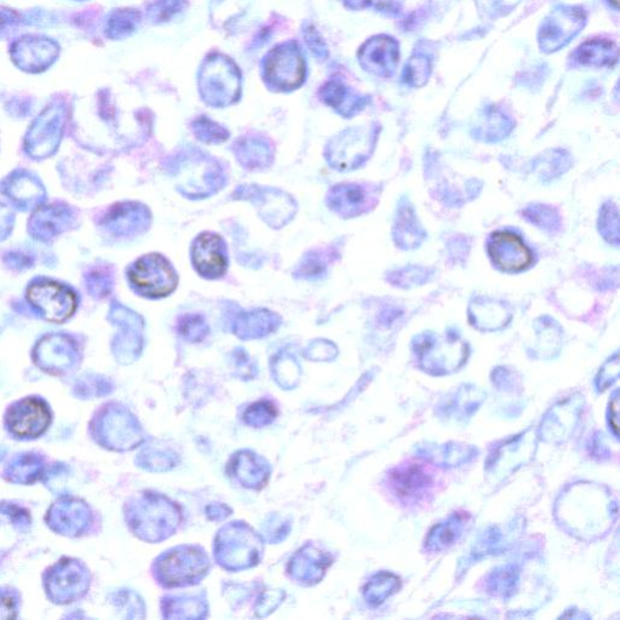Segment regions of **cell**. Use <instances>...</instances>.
<instances>
[{"mask_svg":"<svg viewBox=\"0 0 620 620\" xmlns=\"http://www.w3.org/2000/svg\"><path fill=\"white\" fill-rule=\"evenodd\" d=\"M415 353L423 370L432 375H446L464 364L468 350L455 335L445 338L423 335L417 338Z\"/></svg>","mask_w":620,"mask_h":620,"instance_id":"7a4b0ae2","label":"cell"},{"mask_svg":"<svg viewBox=\"0 0 620 620\" xmlns=\"http://www.w3.org/2000/svg\"><path fill=\"white\" fill-rule=\"evenodd\" d=\"M464 526L465 519L458 515H453L449 520L436 525L427 538V549L430 551L449 549L461 538Z\"/></svg>","mask_w":620,"mask_h":620,"instance_id":"ffe728a7","label":"cell"},{"mask_svg":"<svg viewBox=\"0 0 620 620\" xmlns=\"http://www.w3.org/2000/svg\"><path fill=\"white\" fill-rule=\"evenodd\" d=\"M576 59L584 66H613L618 59V50L612 42L591 40L577 50Z\"/></svg>","mask_w":620,"mask_h":620,"instance_id":"d6986e66","label":"cell"},{"mask_svg":"<svg viewBox=\"0 0 620 620\" xmlns=\"http://www.w3.org/2000/svg\"><path fill=\"white\" fill-rule=\"evenodd\" d=\"M433 476L421 464L406 463L388 476V489L401 504H417L433 489Z\"/></svg>","mask_w":620,"mask_h":620,"instance_id":"8992f818","label":"cell"},{"mask_svg":"<svg viewBox=\"0 0 620 620\" xmlns=\"http://www.w3.org/2000/svg\"><path fill=\"white\" fill-rule=\"evenodd\" d=\"M129 278L139 294L152 298L170 295L179 283L170 262L157 254L140 258L131 267Z\"/></svg>","mask_w":620,"mask_h":620,"instance_id":"3957f363","label":"cell"},{"mask_svg":"<svg viewBox=\"0 0 620 620\" xmlns=\"http://www.w3.org/2000/svg\"><path fill=\"white\" fill-rule=\"evenodd\" d=\"M400 588L398 577L390 573L377 574L367 585L366 597L372 604L380 605Z\"/></svg>","mask_w":620,"mask_h":620,"instance_id":"cb8c5ba5","label":"cell"},{"mask_svg":"<svg viewBox=\"0 0 620 620\" xmlns=\"http://www.w3.org/2000/svg\"><path fill=\"white\" fill-rule=\"evenodd\" d=\"M619 372V363H618V355L608 361V363L604 366V369L600 372L599 377V386L604 388L607 387L608 384H612L613 381L617 380Z\"/></svg>","mask_w":620,"mask_h":620,"instance_id":"1f68e13d","label":"cell"},{"mask_svg":"<svg viewBox=\"0 0 620 620\" xmlns=\"http://www.w3.org/2000/svg\"><path fill=\"white\" fill-rule=\"evenodd\" d=\"M234 152L238 162L250 170L266 169L274 159L273 148L264 140H240L235 143Z\"/></svg>","mask_w":620,"mask_h":620,"instance_id":"e0dca14e","label":"cell"},{"mask_svg":"<svg viewBox=\"0 0 620 620\" xmlns=\"http://www.w3.org/2000/svg\"><path fill=\"white\" fill-rule=\"evenodd\" d=\"M571 166V159L568 154L561 151L548 152L537 159L533 164V170L537 171L541 179L550 181L555 179Z\"/></svg>","mask_w":620,"mask_h":620,"instance_id":"7402d4cb","label":"cell"},{"mask_svg":"<svg viewBox=\"0 0 620 620\" xmlns=\"http://www.w3.org/2000/svg\"><path fill=\"white\" fill-rule=\"evenodd\" d=\"M15 601L13 596L0 593V619L15 618Z\"/></svg>","mask_w":620,"mask_h":620,"instance_id":"d6a6232c","label":"cell"},{"mask_svg":"<svg viewBox=\"0 0 620 620\" xmlns=\"http://www.w3.org/2000/svg\"><path fill=\"white\" fill-rule=\"evenodd\" d=\"M526 217V220L533 223L539 228L544 229V231H548L550 233H555L560 231L561 228V217L553 208L547 205L535 204L527 206V208L522 212Z\"/></svg>","mask_w":620,"mask_h":620,"instance_id":"603a6c76","label":"cell"},{"mask_svg":"<svg viewBox=\"0 0 620 620\" xmlns=\"http://www.w3.org/2000/svg\"><path fill=\"white\" fill-rule=\"evenodd\" d=\"M194 132L198 139L205 143H220L228 139V132L208 119H199L194 124Z\"/></svg>","mask_w":620,"mask_h":620,"instance_id":"f1b7e54d","label":"cell"},{"mask_svg":"<svg viewBox=\"0 0 620 620\" xmlns=\"http://www.w3.org/2000/svg\"><path fill=\"white\" fill-rule=\"evenodd\" d=\"M170 174L179 191L191 199L210 197L226 185L225 172L217 160L198 151L177 155L171 162Z\"/></svg>","mask_w":620,"mask_h":620,"instance_id":"6da1fadb","label":"cell"},{"mask_svg":"<svg viewBox=\"0 0 620 620\" xmlns=\"http://www.w3.org/2000/svg\"><path fill=\"white\" fill-rule=\"evenodd\" d=\"M28 300L39 309L43 317L62 323L76 310V297L66 287L50 281L34 284L28 290Z\"/></svg>","mask_w":620,"mask_h":620,"instance_id":"52a82bcc","label":"cell"},{"mask_svg":"<svg viewBox=\"0 0 620 620\" xmlns=\"http://www.w3.org/2000/svg\"><path fill=\"white\" fill-rule=\"evenodd\" d=\"M88 587V572L78 561L62 560L48 574V594L60 604L79 599Z\"/></svg>","mask_w":620,"mask_h":620,"instance_id":"ba28073f","label":"cell"},{"mask_svg":"<svg viewBox=\"0 0 620 620\" xmlns=\"http://www.w3.org/2000/svg\"><path fill=\"white\" fill-rule=\"evenodd\" d=\"M584 17L581 10L572 8L554 11L544 22L541 31L542 47L548 51L559 50L581 31Z\"/></svg>","mask_w":620,"mask_h":620,"instance_id":"7c38bea8","label":"cell"},{"mask_svg":"<svg viewBox=\"0 0 620 620\" xmlns=\"http://www.w3.org/2000/svg\"><path fill=\"white\" fill-rule=\"evenodd\" d=\"M50 411L44 401L27 398L10 407L7 426L10 432L21 438H37L48 429Z\"/></svg>","mask_w":620,"mask_h":620,"instance_id":"9c48e42d","label":"cell"},{"mask_svg":"<svg viewBox=\"0 0 620 620\" xmlns=\"http://www.w3.org/2000/svg\"><path fill=\"white\" fill-rule=\"evenodd\" d=\"M429 271L426 268L421 267H409L400 269V271L390 275V283L399 285L401 287H409L412 285H419L426 283L428 280Z\"/></svg>","mask_w":620,"mask_h":620,"instance_id":"f546056e","label":"cell"},{"mask_svg":"<svg viewBox=\"0 0 620 620\" xmlns=\"http://www.w3.org/2000/svg\"><path fill=\"white\" fill-rule=\"evenodd\" d=\"M235 195L238 199L249 200L254 204L262 220L274 229L283 228L296 215L295 200L280 189L241 186Z\"/></svg>","mask_w":620,"mask_h":620,"instance_id":"5b68a950","label":"cell"},{"mask_svg":"<svg viewBox=\"0 0 620 620\" xmlns=\"http://www.w3.org/2000/svg\"><path fill=\"white\" fill-rule=\"evenodd\" d=\"M363 59L370 70L389 76L399 62L398 44L392 38H375L363 49Z\"/></svg>","mask_w":620,"mask_h":620,"instance_id":"9a60e30c","label":"cell"},{"mask_svg":"<svg viewBox=\"0 0 620 620\" xmlns=\"http://www.w3.org/2000/svg\"><path fill=\"white\" fill-rule=\"evenodd\" d=\"M611 2L614 5V7H616V8L619 7V0H611Z\"/></svg>","mask_w":620,"mask_h":620,"instance_id":"836d02e7","label":"cell"},{"mask_svg":"<svg viewBox=\"0 0 620 620\" xmlns=\"http://www.w3.org/2000/svg\"><path fill=\"white\" fill-rule=\"evenodd\" d=\"M430 74V63L427 57L413 56L407 63L405 82L413 86H422L427 83Z\"/></svg>","mask_w":620,"mask_h":620,"instance_id":"83f0119b","label":"cell"},{"mask_svg":"<svg viewBox=\"0 0 620 620\" xmlns=\"http://www.w3.org/2000/svg\"><path fill=\"white\" fill-rule=\"evenodd\" d=\"M327 258L324 252L310 251L303 258L295 273L297 278L315 280L323 277L326 272Z\"/></svg>","mask_w":620,"mask_h":620,"instance_id":"d4e9b609","label":"cell"},{"mask_svg":"<svg viewBox=\"0 0 620 620\" xmlns=\"http://www.w3.org/2000/svg\"><path fill=\"white\" fill-rule=\"evenodd\" d=\"M424 238H426V233H424L422 227L418 225L413 210L407 208V206H401L394 226L396 245L405 250L416 249L417 246L422 244Z\"/></svg>","mask_w":620,"mask_h":620,"instance_id":"ac0fdd59","label":"cell"},{"mask_svg":"<svg viewBox=\"0 0 620 620\" xmlns=\"http://www.w3.org/2000/svg\"><path fill=\"white\" fill-rule=\"evenodd\" d=\"M192 261L197 272L204 278L217 279L227 271L226 245L216 234L204 233L192 246Z\"/></svg>","mask_w":620,"mask_h":620,"instance_id":"8fae6325","label":"cell"},{"mask_svg":"<svg viewBox=\"0 0 620 620\" xmlns=\"http://www.w3.org/2000/svg\"><path fill=\"white\" fill-rule=\"evenodd\" d=\"M507 120L502 116H492L489 117V120L485 123L484 128L478 130V137L480 139H484L487 141H497L503 139V137L509 134L510 128H507Z\"/></svg>","mask_w":620,"mask_h":620,"instance_id":"4dcf8cb0","label":"cell"},{"mask_svg":"<svg viewBox=\"0 0 620 620\" xmlns=\"http://www.w3.org/2000/svg\"><path fill=\"white\" fill-rule=\"evenodd\" d=\"M119 232L132 234L146 231L151 225V214L140 204H126L120 208V215L114 218Z\"/></svg>","mask_w":620,"mask_h":620,"instance_id":"44dd1931","label":"cell"},{"mask_svg":"<svg viewBox=\"0 0 620 620\" xmlns=\"http://www.w3.org/2000/svg\"><path fill=\"white\" fill-rule=\"evenodd\" d=\"M470 321L482 331L503 329L512 320V313L503 302L491 298H476L470 304Z\"/></svg>","mask_w":620,"mask_h":620,"instance_id":"5bb4252c","label":"cell"},{"mask_svg":"<svg viewBox=\"0 0 620 620\" xmlns=\"http://www.w3.org/2000/svg\"><path fill=\"white\" fill-rule=\"evenodd\" d=\"M376 134L365 129H352L338 135L326 148L325 157L332 168L349 171L363 165L375 148Z\"/></svg>","mask_w":620,"mask_h":620,"instance_id":"277c9868","label":"cell"},{"mask_svg":"<svg viewBox=\"0 0 620 620\" xmlns=\"http://www.w3.org/2000/svg\"><path fill=\"white\" fill-rule=\"evenodd\" d=\"M599 228L602 237L614 246L619 245V214L613 203H606L600 212Z\"/></svg>","mask_w":620,"mask_h":620,"instance_id":"484cf974","label":"cell"},{"mask_svg":"<svg viewBox=\"0 0 620 620\" xmlns=\"http://www.w3.org/2000/svg\"><path fill=\"white\" fill-rule=\"evenodd\" d=\"M179 331L188 341L198 342L208 335L209 327L203 317L197 314L185 315L180 319Z\"/></svg>","mask_w":620,"mask_h":620,"instance_id":"4316f807","label":"cell"},{"mask_svg":"<svg viewBox=\"0 0 620 620\" xmlns=\"http://www.w3.org/2000/svg\"><path fill=\"white\" fill-rule=\"evenodd\" d=\"M489 255L504 272L524 271L532 263V252L518 235L498 232L489 241Z\"/></svg>","mask_w":620,"mask_h":620,"instance_id":"30bf717a","label":"cell"},{"mask_svg":"<svg viewBox=\"0 0 620 620\" xmlns=\"http://www.w3.org/2000/svg\"><path fill=\"white\" fill-rule=\"evenodd\" d=\"M280 318L277 314L266 309L252 310L250 313H241L235 319L234 332L244 340L260 338L271 334L278 329Z\"/></svg>","mask_w":620,"mask_h":620,"instance_id":"2e32d148","label":"cell"},{"mask_svg":"<svg viewBox=\"0 0 620 620\" xmlns=\"http://www.w3.org/2000/svg\"><path fill=\"white\" fill-rule=\"evenodd\" d=\"M375 193L358 183H344L327 194V205L342 217L350 218L364 214L376 202Z\"/></svg>","mask_w":620,"mask_h":620,"instance_id":"4fadbf2b","label":"cell"}]
</instances>
